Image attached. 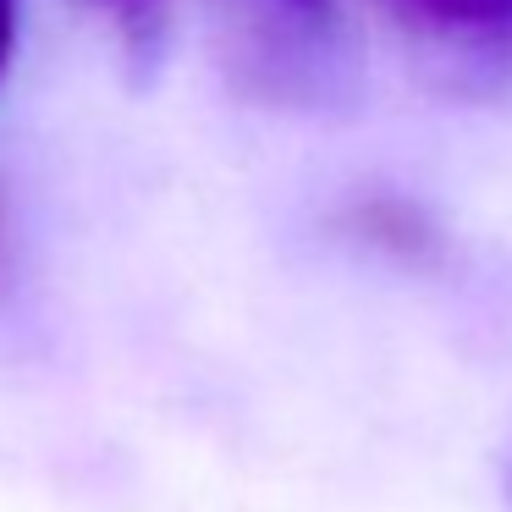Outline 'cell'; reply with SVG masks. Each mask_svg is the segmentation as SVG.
<instances>
[{
  "label": "cell",
  "instance_id": "1",
  "mask_svg": "<svg viewBox=\"0 0 512 512\" xmlns=\"http://www.w3.org/2000/svg\"><path fill=\"white\" fill-rule=\"evenodd\" d=\"M408 39L468 72H512V0H375Z\"/></svg>",
  "mask_w": 512,
  "mask_h": 512
},
{
  "label": "cell",
  "instance_id": "2",
  "mask_svg": "<svg viewBox=\"0 0 512 512\" xmlns=\"http://www.w3.org/2000/svg\"><path fill=\"white\" fill-rule=\"evenodd\" d=\"M281 28H287L292 45H309V50H331L336 45V0H259Z\"/></svg>",
  "mask_w": 512,
  "mask_h": 512
},
{
  "label": "cell",
  "instance_id": "3",
  "mask_svg": "<svg viewBox=\"0 0 512 512\" xmlns=\"http://www.w3.org/2000/svg\"><path fill=\"white\" fill-rule=\"evenodd\" d=\"M89 6H100V12L116 17V28L127 34V45H133L138 56H149L160 28H166V0H89Z\"/></svg>",
  "mask_w": 512,
  "mask_h": 512
},
{
  "label": "cell",
  "instance_id": "4",
  "mask_svg": "<svg viewBox=\"0 0 512 512\" xmlns=\"http://www.w3.org/2000/svg\"><path fill=\"white\" fill-rule=\"evenodd\" d=\"M12 45H17V0H0V72L12 61Z\"/></svg>",
  "mask_w": 512,
  "mask_h": 512
}]
</instances>
